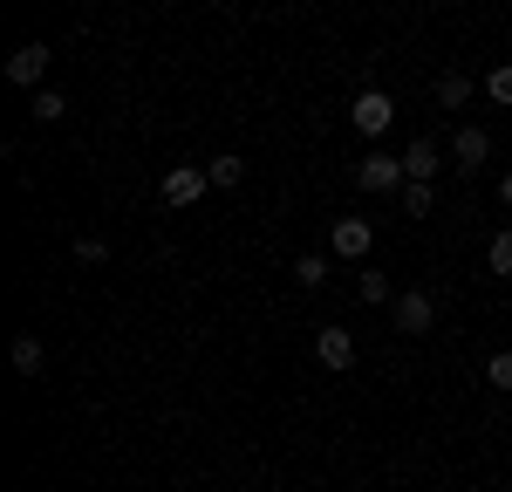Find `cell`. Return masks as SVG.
I'll use <instances>...</instances> for the list:
<instances>
[{
    "label": "cell",
    "mask_w": 512,
    "mask_h": 492,
    "mask_svg": "<svg viewBox=\"0 0 512 492\" xmlns=\"http://www.w3.org/2000/svg\"><path fill=\"white\" fill-rule=\"evenodd\" d=\"M349 123L362 130V137H383V130L396 123V103L383 96V89H362V96L349 103Z\"/></svg>",
    "instance_id": "6da1fadb"
},
{
    "label": "cell",
    "mask_w": 512,
    "mask_h": 492,
    "mask_svg": "<svg viewBox=\"0 0 512 492\" xmlns=\"http://www.w3.org/2000/svg\"><path fill=\"white\" fill-rule=\"evenodd\" d=\"M355 185H362V192H403V185H410V171H403V158L369 151V158H362V171H355Z\"/></svg>",
    "instance_id": "7a4b0ae2"
},
{
    "label": "cell",
    "mask_w": 512,
    "mask_h": 492,
    "mask_svg": "<svg viewBox=\"0 0 512 492\" xmlns=\"http://www.w3.org/2000/svg\"><path fill=\"white\" fill-rule=\"evenodd\" d=\"M328 246H335L342 260H369V246H376V226L349 212V219H335V233H328Z\"/></svg>",
    "instance_id": "3957f363"
},
{
    "label": "cell",
    "mask_w": 512,
    "mask_h": 492,
    "mask_svg": "<svg viewBox=\"0 0 512 492\" xmlns=\"http://www.w3.org/2000/svg\"><path fill=\"white\" fill-rule=\"evenodd\" d=\"M205 185H212V171L178 164V171H164V205H198V199H205Z\"/></svg>",
    "instance_id": "277c9868"
},
{
    "label": "cell",
    "mask_w": 512,
    "mask_h": 492,
    "mask_svg": "<svg viewBox=\"0 0 512 492\" xmlns=\"http://www.w3.org/2000/svg\"><path fill=\"white\" fill-rule=\"evenodd\" d=\"M41 76H48V41H28V48H14V55H7V82L41 89Z\"/></svg>",
    "instance_id": "5b68a950"
},
{
    "label": "cell",
    "mask_w": 512,
    "mask_h": 492,
    "mask_svg": "<svg viewBox=\"0 0 512 492\" xmlns=\"http://www.w3.org/2000/svg\"><path fill=\"white\" fill-rule=\"evenodd\" d=\"M485 158H492V137H485L478 123H465V130H451V164H458V171H478Z\"/></svg>",
    "instance_id": "8992f818"
},
{
    "label": "cell",
    "mask_w": 512,
    "mask_h": 492,
    "mask_svg": "<svg viewBox=\"0 0 512 492\" xmlns=\"http://www.w3.org/2000/svg\"><path fill=\"white\" fill-rule=\"evenodd\" d=\"M315 363L342 376V369L355 363V335H349V328H321V335H315Z\"/></svg>",
    "instance_id": "52a82bcc"
},
{
    "label": "cell",
    "mask_w": 512,
    "mask_h": 492,
    "mask_svg": "<svg viewBox=\"0 0 512 492\" xmlns=\"http://www.w3.org/2000/svg\"><path fill=\"white\" fill-rule=\"evenodd\" d=\"M431 322H437V301L424 287H417V294H396V328H403V335H424Z\"/></svg>",
    "instance_id": "ba28073f"
},
{
    "label": "cell",
    "mask_w": 512,
    "mask_h": 492,
    "mask_svg": "<svg viewBox=\"0 0 512 492\" xmlns=\"http://www.w3.org/2000/svg\"><path fill=\"white\" fill-rule=\"evenodd\" d=\"M437 164H444V158H437V144H431V137H417V144L403 151V171H410V185H431V178H437Z\"/></svg>",
    "instance_id": "9c48e42d"
},
{
    "label": "cell",
    "mask_w": 512,
    "mask_h": 492,
    "mask_svg": "<svg viewBox=\"0 0 512 492\" xmlns=\"http://www.w3.org/2000/svg\"><path fill=\"white\" fill-rule=\"evenodd\" d=\"M7 363H14V376H41V369H48V356H41V335H14Z\"/></svg>",
    "instance_id": "30bf717a"
},
{
    "label": "cell",
    "mask_w": 512,
    "mask_h": 492,
    "mask_svg": "<svg viewBox=\"0 0 512 492\" xmlns=\"http://www.w3.org/2000/svg\"><path fill=\"white\" fill-rule=\"evenodd\" d=\"M472 89H478L472 76H458V69H444V76H437V103H444V110H465V103H472Z\"/></svg>",
    "instance_id": "8fae6325"
},
{
    "label": "cell",
    "mask_w": 512,
    "mask_h": 492,
    "mask_svg": "<svg viewBox=\"0 0 512 492\" xmlns=\"http://www.w3.org/2000/svg\"><path fill=\"white\" fill-rule=\"evenodd\" d=\"M239 178H246V158H233V151H226V158H212V192H233Z\"/></svg>",
    "instance_id": "7c38bea8"
},
{
    "label": "cell",
    "mask_w": 512,
    "mask_h": 492,
    "mask_svg": "<svg viewBox=\"0 0 512 492\" xmlns=\"http://www.w3.org/2000/svg\"><path fill=\"white\" fill-rule=\"evenodd\" d=\"M294 281L301 287H328V253H301V260H294Z\"/></svg>",
    "instance_id": "4fadbf2b"
},
{
    "label": "cell",
    "mask_w": 512,
    "mask_h": 492,
    "mask_svg": "<svg viewBox=\"0 0 512 492\" xmlns=\"http://www.w3.org/2000/svg\"><path fill=\"white\" fill-rule=\"evenodd\" d=\"M28 110H35V123H62L69 103H62V89H35V103H28Z\"/></svg>",
    "instance_id": "5bb4252c"
},
{
    "label": "cell",
    "mask_w": 512,
    "mask_h": 492,
    "mask_svg": "<svg viewBox=\"0 0 512 492\" xmlns=\"http://www.w3.org/2000/svg\"><path fill=\"white\" fill-rule=\"evenodd\" d=\"M485 267H492V274H512V226H506V233H492V246H485Z\"/></svg>",
    "instance_id": "9a60e30c"
},
{
    "label": "cell",
    "mask_w": 512,
    "mask_h": 492,
    "mask_svg": "<svg viewBox=\"0 0 512 492\" xmlns=\"http://www.w3.org/2000/svg\"><path fill=\"white\" fill-rule=\"evenodd\" d=\"M485 383H492V390H512V349L485 356Z\"/></svg>",
    "instance_id": "2e32d148"
},
{
    "label": "cell",
    "mask_w": 512,
    "mask_h": 492,
    "mask_svg": "<svg viewBox=\"0 0 512 492\" xmlns=\"http://www.w3.org/2000/svg\"><path fill=\"white\" fill-rule=\"evenodd\" d=\"M485 96H492V103H506V110H512V62H499V69L485 76Z\"/></svg>",
    "instance_id": "e0dca14e"
},
{
    "label": "cell",
    "mask_w": 512,
    "mask_h": 492,
    "mask_svg": "<svg viewBox=\"0 0 512 492\" xmlns=\"http://www.w3.org/2000/svg\"><path fill=\"white\" fill-rule=\"evenodd\" d=\"M431 205H437V192H431V185H403V212H410V219H424Z\"/></svg>",
    "instance_id": "ac0fdd59"
},
{
    "label": "cell",
    "mask_w": 512,
    "mask_h": 492,
    "mask_svg": "<svg viewBox=\"0 0 512 492\" xmlns=\"http://www.w3.org/2000/svg\"><path fill=\"white\" fill-rule=\"evenodd\" d=\"M76 260H82V267H103V260H110V240H96V233L76 240Z\"/></svg>",
    "instance_id": "d6986e66"
},
{
    "label": "cell",
    "mask_w": 512,
    "mask_h": 492,
    "mask_svg": "<svg viewBox=\"0 0 512 492\" xmlns=\"http://www.w3.org/2000/svg\"><path fill=\"white\" fill-rule=\"evenodd\" d=\"M355 294H362V301H369V308H376V301H390V281H383V274H376V267H369V274H362V287H355Z\"/></svg>",
    "instance_id": "ffe728a7"
},
{
    "label": "cell",
    "mask_w": 512,
    "mask_h": 492,
    "mask_svg": "<svg viewBox=\"0 0 512 492\" xmlns=\"http://www.w3.org/2000/svg\"><path fill=\"white\" fill-rule=\"evenodd\" d=\"M499 199H506V212H512V178H506V185H499Z\"/></svg>",
    "instance_id": "44dd1931"
}]
</instances>
